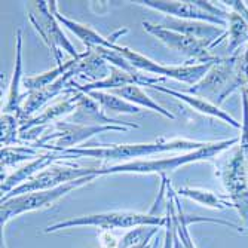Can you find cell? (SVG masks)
<instances>
[{
    "instance_id": "obj_1",
    "label": "cell",
    "mask_w": 248,
    "mask_h": 248,
    "mask_svg": "<svg viewBox=\"0 0 248 248\" xmlns=\"http://www.w3.org/2000/svg\"><path fill=\"white\" fill-rule=\"evenodd\" d=\"M208 143L193 141L186 139H172L168 140L161 137L149 143H134V144H110L100 147H75L62 152L64 159L70 157H91L100 161H128L137 159L143 156H152L164 152H195L205 147Z\"/></svg>"
},
{
    "instance_id": "obj_2",
    "label": "cell",
    "mask_w": 248,
    "mask_h": 248,
    "mask_svg": "<svg viewBox=\"0 0 248 248\" xmlns=\"http://www.w3.org/2000/svg\"><path fill=\"white\" fill-rule=\"evenodd\" d=\"M239 139H231L223 141L208 143L205 147H202L195 152H187L182 155H175L171 157H162V159H150V161H131L122 162L111 167H100L97 174L98 175H111V174H161L162 177L180 170L185 165L201 162V161H211L221 153L223 150L229 149L231 146L236 144Z\"/></svg>"
},
{
    "instance_id": "obj_3",
    "label": "cell",
    "mask_w": 248,
    "mask_h": 248,
    "mask_svg": "<svg viewBox=\"0 0 248 248\" xmlns=\"http://www.w3.org/2000/svg\"><path fill=\"white\" fill-rule=\"evenodd\" d=\"M245 73L244 61L239 57L218 60L213 64L208 73L198 83L187 89V94L202 97L208 101H216V106L221 104L235 89L244 88Z\"/></svg>"
},
{
    "instance_id": "obj_4",
    "label": "cell",
    "mask_w": 248,
    "mask_h": 248,
    "mask_svg": "<svg viewBox=\"0 0 248 248\" xmlns=\"http://www.w3.org/2000/svg\"><path fill=\"white\" fill-rule=\"evenodd\" d=\"M168 218L146 214V213H134V211H108L100 214L79 216L64 221H57L46 228V233L57 232L61 229L79 228V226H94L101 231H113V229H129L140 226H162L167 224Z\"/></svg>"
},
{
    "instance_id": "obj_5",
    "label": "cell",
    "mask_w": 248,
    "mask_h": 248,
    "mask_svg": "<svg viewBox=\"0 0 248 248\" xmlns=\"http://www.w3.org/2000/svg\"><path fill=\"white\" fill-rule=\"evenodd\" d=\"M27 11V19L33 26V29L37 31L43 43L46 45L51 51L52 57L57 61V65L62 64V51H65L72 58H79L80 54L76 51V48L72 45L61 29L60 21L55 18L49 8V2H27L26 3Z\"/></svg>"
},
{
    "instance_id": "obj_6",
    "label": "cell",
    "mask_w": 248,
    "mask_h": 248,
    "mask_svg": "<svg viewBox=\"0 0 248 248\" xmlns=\"http://www.w3.org/2000/svg\"><path fill=\"white\" fill-rule=\"evenodd\" d=\"M95 178H97V175H89V177L79 178V180H76V182L65 183V185L58 186L55 189L30 192V193L18 195V196L2 201V208H0V217H2L0 218V223H2V229L6 226L11 218L18 217L24 213L52 207L55 202H58L61 198L67 196L73 190H76L85 185L93 183Z\"/></svg>"
},
{
    "instance_id": "obj_7",
    "label": "cell",
    "mask_w": 248,
    "mask_h": 248,
    "mask_svg": "<svg viewBox=\"0 0 248 248\" xmlns=\"http://www.w3.org/2000/svg\"><path fill=\"white\" fill-rule=\"evenodd\" d=\"M113 48L121 55H124L125 60L137 72H143L150 76L162 78V79L170 78V79H174L178 82L189 83L192 86L204 78L214 64V62H204V64H185V65H164V64H159V62L150 60L149 57H146L137 51H132L126 46H121L118 43Z\"/></svg>"
},
{
    "instance_id": "obj_8",
    "label": "cell",
    "mask_w": 248,
    "mask_h": 248,
    "mask_svg": "<svg viewBox=\"0 0 248 248\" xmlns=\"http://www.w3.org/2000/svg\"><path fill=\"white\" fill-rule=\"evenodd\" d=\"M135 5L146 6L152 11L186 21H202L214 26H228L229 12L211 2H187V0H137Z\"/></svg>"
},
{
    "instance_id": "obj_9",
    "label": "cell",
    "mask_w": 248,
    "mask_h": 248,
    "mask_svg": "<svg viewBox=\"0 0 248 248\" xmlns=\"http://www.w3.org/2000/svg\"><path fill=\"white\" fill-rule=\"evenodd\" d=\"M98 168L100 167H97V168H93V167H79L76 164L58 161L54 165L45 168L43 171L36 174L33 178L29 180V182H26V183H22L21 186L15 187L6 196H2V201L14 198V196H18V195L30 193V192L55 189L58 186H62V185L70 183V182H76V180H79V178L89 177V175H97L98 177V174H97Z\"/></svg>"
},
{
    "instance_id": "obj_10",
    "label": "cell",
    "mask_w": 248,
    "mask_h": 248,
    "mask_svg": "<svg viewBox=\"0 0 248 248\" xmlns=\"http://www.w3.org/2000/svg\"><path fill=\"white\" fill-rule=\"evenodd\" d=\"M125 126H91L80 125L69 121H61L54 124L51 131L43 134L33 144L36 149H48L49 152H64L67 149H75V146L89 140L94 135L106 131H126Z\"/></svg>"
},
{
    "instance_id": "obj_11",
    "label": "cell",
    "mask_w": 248,
    "mask_h": 248,
    "mask_svg": "<svg viewBox=\"0 0 248 248\" xmlns=\"http://www.w3.org/2000/svg\"><path fill=\"white\" fill-rule=\"evenodd\" d=\"M218 174L231 196L232 205L238 208L248 223V157L241 146L233 150Z\"/></svg>"
},
{
    "instance_id": "obj_12",
    "label": "cell",
    "mask_w": 248,
    "mask_h": 248,
    "mask_svg": "<svg viewBox=\"0 0 248 248\" xmlns=\"http://www.w3.org/2000/svg\"><path fill=\"white\" fill-rule=\"evenodd\" d=\"M143 27L144 30L156 37L161 43H164L167 48L182 54L190 60L199 61L201 64L204 62H216L220 58H216L210 49L213 48V43L207 40H201V39H193L185 34H180L177 31L168 30L159 24H153L149 21H143Z\"/></svg>"
},
{
    "instance_id": "obj_13",
    "label": "cell",
    "mask_w": 248,
    "mask_h": 248,
    "mask_svg": "<svg viewBox=\"0 0 248 248\" xmlns=\"http://www.w3.org/2000/svg\"><path fill=\"white\" fill-rule=\"evenodd\" d=\"M57 3L58 2H55V0H51V2H49V8H51L52 14L55 15V18L60 21V24L62 27H65L67 30H70L85 45L86 51H94L97 48H113L116 45V40L119 37H122L125 33H128V29H122V30L111 33L110 36H103L98 31H95L91 26L82 24V22H78L75 19H70V18H67L65 15H62L58 11Z\"/></svg>"
},
{
    "instance_id": "obj_14",
    "label": "cell",
    "mask_w": 248,
    "mask_h": 248,
    "mask_svg": "<svg viewBox=\"0 0 248 248\" xmlns=\"http://www.w3.org/2000/svg\"><path fill=\"white\" fill-rule=\"evenodd\" d=\"M103 107L89 95L79 91L78 104L75 111L70 115L69 122L80 124V125H91V126H125V128H140L139 124L134 122H125L121 119H113L104 113Z\"/></svg>"
},
{
    "instance_id": "obj_15",
    "label": "cell",
    "mask_w": 248,
    "mask_h": 248,
    "mask_svg": "<svg viewBox=\"0 0 248 248\" xmlns=\"http://www.w3.org/2000/svg\"><path fill=\"white\" fill-rule=\"evenodd\" d=\"M78 97H79V91L69 83V91H67L65 97L61 101L46 107L40 115H34L33 118L21 122V134H24L30 129H45V125H48L51 122L57 124L60 122L58 121L60 118L72 115L78 104Z\"/></svg>"
},
{
    "instance_id": "obj_16",
    "label": "cell",
    "mask_w": 248,
    "mask_h": 248,
    "mask_svg": "<svg viewBox=\"0 0 248 248\" xmlns=\"http://www.w3.org/2000/svg\"><path fill=\"white\" fill-rule=\"evenodd\" d=\"M159 26L168 30L177 31L180 34L193 37V39L211 42L213 46H216L217 43H220L228 36V33L221 30L220 27L214 24H208V22H202V21H186V19H178L172 16H164V21Z\"/></svg>"
},
{
    "instance_id": "obj_17",
    "label": "cell",
    "mask_w": 248,
    "mask_h": 248,
    "mask_svg": "<svg viewBox=\"0 0 248 248\" xmlns=\"http://www.w3.org/2000/svg\"><path fill=\"white\" fill-rule=\"evenodd\" d=\"M83 55V54H82ZM76 69V67H75ZM72 69L70 72H67L62 78H60L57 82H54L52 85L39 89V91H33V93H27L26 100L22 103V108H21V115H19V121L24 122L30 118L34 116L36 111L43 107L48 101H51L52 98H55L57 95H60L61 93H65L69 89V83L73 80V78L76 76V70Z\"/></svg>"
},
{
    "instance_id": "obj_18",
    "label": "cell",
    "mask_w": 248,
    "mask_h": 248,
    "mask_svg": "<svg viewBox=\"0 0 248 248\" xmlns=\"http://www.w3.org/2000/svg\"><path fill=\"white\" fill-rule=\"evenodd\" d=\"M62 159H64L62 152H48V153H43V155L37 156L36 159L27 162L26 165L19 167L11 175H8L5 180H2V193H3V196L11 193L15 187L21 186L22 183L29 182L30 178H33L36 174H39L45 168H48V167H51L55 162L62 161Z\"/></svg>"
},
{
    "instance_id": "obj_19",
    "label": "cell",
    "mask_w": 248,
    "mask_h": 248,
    "mask_svg": "<svg viewBox=\"0 0 248 248\" xmlns=\"http://www.w3.org/2000/svg\"><path fill=\"white\" fill-rule=\"evenodd\" d=\"M150 89H155L157 93H164V94H168L180 101L186 103L189 107H192L193 110L199 111L202 115H207V116H211V118H217L218 121H223L229 125H232L233 128H241L242 125L239 122H236L229 113H226L224 110H221L218 106H216L214 103L202 98V97H198V95H192V94H187V93H180V91H175V89H171V88H165V86H159V85H152L149 86Z\"/></svg>"
},
{
    "instance_id": "obj_20",
    "label": "cell",
    "mask_w": 248,
    "mask_h": 248,
    "mask_svg": "<svg viewBox=\"0 0 248 248\" xmlns=\"http://www.w3.org/2000/svg\"><path fill=\"white\" fill-rule=\"evenodd\" d=\"M22 30L18 29L16 30V57H15V65H14V73H12V79L9 83V89L6 94V101L5 106L2 107V113L6 115H15L19 119L21 115V108H22V103H24V98L19 88L22 85Z\"/></svg>"
},
{
    "instance_id": "obj_21",
    "label": "cell",
    "mask_w": 248,
    "mask_h": 248,
    "mask_svg": "<svg viewBox=\"0 0 248 248\" xmlns=\"http://www.w3.org/2000/svg\"><path fill=\"white\" fill-rule=\"evenodd\" d=\"M76 76L86 80V83H95L106 79L110 73V64L93 51H85L76 65Z\"/></svg>"
},
{
    "instance_id": "obj_22",
    "label": "cell",
    "mask_w": 248,
    "mask_h": 248,
    "mask_svg": "<svg viewBox=\"0 0 248 248\" xmlns=\"http://www.w3.org/2000/svg\"><path fill=\"white\" fill-rule=\"evenodd\" d=\"M111 94H115L126 101H129L131 104L137 106V107H146L147 110H152V111H156V113L162 115L164 118L167 119H175V116L171 113L170 110H167L165 107H162L161 104H157L150 95H147L143 89L139 86V85H128V86H124V88H119V89H113V91H110Z\"/></svg>"
},
{
    "instance_id": "obj_23",
    "label": "cell",
    "mask_w": 248,
    "mask_h": 248,
    "mask_svg": "<svg viewBox=\"0 0 248 248\" xmlns=\"http://www.w3.org/2000/svg\"><path fill=\"white\" fill-rule=\"evenodd\" d=\"M80 58H82V54H80L79 58H72L69 61L60 64V65H55L54 69H51V70L39 73L36 76L24 78V79H22V86L27 89V93H33V91H39V89L46 88V86L52 85L54 82H57L60 78H62L67 72H70L72 69H75Z\"/></svg>"
},
{
    "instance_id": "obj_24",
    "label": "cell",
    "mask_w": 248,
    "mask_h": 248,
    "mask_svg": "<svg viewBox=\"0 0 248 248\" xmlns=\"http://www.w3.org/2000/svg\"><path fill=\"white\" fill-rule=\"evenodd\" d=\"M91 95L103 108L104 111H115V113H125V115H139L141 113L140 107L131 104L129 101L107 93V91H93V93H88Z\"/></svg>"
},
{
    "instance_id": "obj_25",
    "label": "cell",
    "mask_w": 248,
    "mask_h": 248,
    "mask_svg": "<svg viewBox=\"0 0 248 248\" xmlns=\"http://www.w3.org/2000/svg\"><path fill=\"white\" fill-rule=\"evenodd\" d=\"M177 195L180 196H185L187 199H192L198 204L204 205V207H208V208H224L228 205H232L231 202H228L224 198L218 196L217 193L211 192V190H205V189H198V187H180L177 192Z\"/></svg>"
},
{
    "instance_id": "obj_26",
    "label": "cell",
    "mask_w": 248,
    "mask_h": 248,
    "mask_svg": "<svg viewBox=\"0 0 248 248\" xmlns=\"http://www.w3.org/2000/svg\"><path fill=\"white\" fill-rule=\"evenodd\" d=\"M228 26H229V45L228 51L233 52L241 45L248 42V22L236 12H229L228 16Z\"/></svg>"
},
{
    "instance_id": "obj_27",
    "label": "cell",
    "mask_w": 248,
    "mask_h": 248,
    "mask_svg": "<svg viewBox=\"0 0 248 248\" xmlns=\"http://www.w3.org/2000/svg\"><path fill=\"white\" fill-rule=\"evenodd\" d=\"M39 155V150L34 146H9L2 147V168L14 167L24 161H33Z\"/></svg>"
},
{
    "instance_id": "obj_28",
    "label": "cell",
    "mask_w": 248,
    "mask_h": 248,
    "mask_svg": "<svg viewBox=\"0 0 248 248\" xmlns=\"http://www.w3.org/2000/svg\"><path fill=\"white\" fill-rule=\"evenodd\" d=\"M0 143L2 147L16 146L18 135H21V121L15 115L2 113L0 118Z\"/></svg>"
},
{
    "instance_id": "obj_29",
    "label": "cell",
    "mask_w": 248,
    "mask_h": 248,
    "mask_svg": "<svg viewBox=\"0 0 248 248\" xmlns=\"http://www.w3.org/2000/svg\"><path fill=\"white\" fill-rule=\"evenodd\" d=\"M224 3H228L233 9V12L239 14L248 22V8L244 2H239V0H231V2H224Z\"/></svg>"
},
{
    "instance_id": "obj_30",
    "label": "cell",
    "mask_w": 248,
    "mask_h": 248,
    "mask_svg": "<svg viewBox=\"0 0 248 248\" xmlns=\"http://www.w3.org/2000/svg\"><path fill=\"white\" fill-rule=\"evenodd\" d=\"M162 248H174V226H172L171 218H168V221H167V233H165Z\"/></svg>"
},
{
    "instance_id": "obj_31",
    "label": "cell",
    "mask_w": 248,
    "mask_h": 248,
    "mask_svg": "<svg viewBox=\"0 0 248 248\" xmlns=\"http://www.w3.org/2000/svg\"><path fill=\"white\" fill-rule=\"evenodd\" d=\"M153 245V244H152ZM152 245H150V239H147V241H144V242H141V244H137V245H134V247H131V248H152Z\"/></svg>"
},
{
    "instance_id": "obj_32",
    "label": "cell",
    "mask_w": 248,
    "mask_h": 248,
    "mask_svg": "<svg viewBox=\"0 0 248 248\" xmlns=\"http://www.w3.org/2000/svg\"><path fill=\"white\" fill-rule=\"evenodd\" d=\"M156 247H157V239H156V241L153 242V245H152V248H156Z\"/></svg>"
}]
</instances>
